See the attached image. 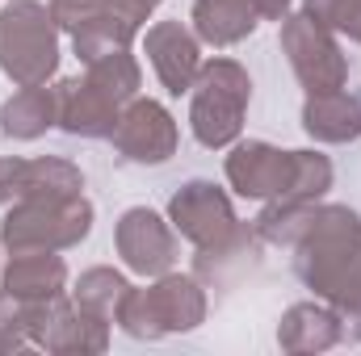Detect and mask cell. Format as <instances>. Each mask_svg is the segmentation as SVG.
<instances>
[{
  "instance_id": "cell-1",
  "label": "cell",
  "mask_w": 361,
  "mask_h": 356,
  "mask_svg": "<svg viewBox=\"0 0 361 356\" xmlns=\"http://www.w3.org/2000/svg\"><path fill=\"white\" fill-rule=\"evenodd\" d=\"M298 281L341 314L349 344H361V214L315 201L290 243Z\"/></svg>"
},
{
  "instance_id": "cell-2",
  "label": "cell",
  "mask_w": 361,
  "mask_h": 356,
  "mask_svg": "<svg viewBox=\"0 0 361 356\" xmlns=\"http://www.w3.org/2000/svg\"><path fill=\"white\" fill-rule=\"evenodd\" d=\"M206 285L193 272H160L152 276L147 289H130L118 314V327L130 340H164V336H185L206 323Z\"/></svg>"
},
{
  "instance_id": "cell-3",
  "label": "cell",
  "mask_w": 361,
  "mask_h": 356,
  "mask_svg": "<svg viewBox=\"0 0 361 356\" xmlns=\"http://www.w3.org/2000/svg\"><path fill=\"white\" fill-rule=\"evenodd\" d=\"M252 101V76L235 59H202V72L189 89V130L206 151H227Z\"/></svg>"
},
{
  "instance_id": "cell-4",
  "label": "cell",
  "mask_w": 361,
  "mask_h": 356,
  "mask_svg": "<svg viewBox=\"0 0 361 356\" xmlns=\"http://www.w3.org/2000/svg\"><path fill=\"white\" fill-rule=\"evenodd\" d=\"M0 72L21 84H51L59 72V25L42 0H8L0 8Z\"/></svg>"
},
{
  "instance_id": "cell-5",
  "label": "cell",
  "mask_w": 361,
  "mask_h": 356,
  "mask_svg": "<svg viewBox=\"0 0 361 356\" xmlns=\"http://www.w3.org/2000/svg\"><path fill=\"white\" fill-rule=\"evenodd\" d=\"M92 231V201L85 193L76 197H42V201H17L8 205L0 222L4 252H68L85 243Z\"/></svg>"
},
{
  "instance_id": "cell-6",
  "label": "cell",
  "mask_w": 361,
  "mask_h": 356,
  "mask_svg": "<svg viewBox=\"0 0 361 356\" xmlns=\"http://www.w3.org/2000/svg\"><path fill=\"white\" fill-rule=\"evenodd\" d=\"M169 222L197 252H223L227 243H235L244 235V222L235 218V205H231L227 189H219L214 180L202 177L185 180L169 197Z\"/></svg>"
},
{
  "instance_id": "cell-7",
  "label": "cell",
  "mask_w": 361,
  "mask_h": 356,
  "mask_svg": "<svg viewBox=\"0 0 361 356\" xmlns=\"http://www.w3.org/2000/svg\"><path fill=\"white\" fill-rule=\"evenodd\" d=\"M281 55H286L294 80L307 92L345 89V80H349V59H345L336 34L307 13L281 17Z\"/></svg>"
},
{
  "instance_id": "cell-8",
  "label": "cell",
  "mask_w": 361,
  "mask_h": 356,
  "mask_svg": "<svg viewBox=\"0 0 361 356\" xmlns=\"http://www.w3.org/2000/svg\"><path fill=\"white\" fill-rule=\"evenodd\" d=\"M30 344L55 356H97L109 348V323L80 310L72 293H59L51 302H34Z\"/></svg>"
},
{
  "instance_id": "cell-9",
  "label": "cell",
  "mask_w": 361,
  "mask_h": 356,
  "mask_svg": "<svg viewBox=\"0 0 361 356\" xmlns=\"http://www.w3.org/2000/svg\"><path fill=\"white\" fill-rule=\"evenodd\" d=\"M109 143H114V151H118L126 164L160 168V164H169V160L177 155L180 130H177V117H173L160 101L135 96L130 105H122Z\"/></svg>"
},
{
  "instance_id": "cell-10",
  "label": "cell",
  "mask_w": 361,
  "mask_h": 356,
  "mask_svg": "<svg viewBox=\"0 0 361 356\" xmlns=\"http://www.w3.org/2000/svg\"><path fill=\"white\" fill-rule=\"evenodd\" d=\"M114 248L122 256V265L139 276H160L177 265L180 256V243H177V231L169 218H160L156 210L147 205H130L122 210L118 227H114Z\"/></svg>"
},
{
  "instance_id": "cell-11",
  "label": "cell",
  "mask_w": 361,
  "mask_h": 356,
  "mask_svg": "<svg viewBox=\"0 0 361 356\" xmlns=\"http://www.w3.org/2000/svg\"><path fill=\"white\" fill-rule=\"evenodd\" d=\"M223 172H227V184L240 197L273 201V197L286 193V184L294 177V151H281L265 139H235Z\"/></svg>"
},
{
  "instance_id": "cell-12",
  "label": "cell",
  "mask_w": 361,
  "mask_h": 356,
  "mask_svg": "<svg viewBox=\"0 0 361 356\" xmlns=\"http://www.w3.org/2000/svg\"><path fill=\"white\" fill-rule=\"evenodd\" d=\"M76 193H85V172L63 155L0 160V205L42 201V197H76Z\"/></svg>"
},
{
  "instance_id": "cell-13",
  "label": "cell",
  "mask_w": 361,
  "mask_h": 356,
  "mask_svg": "<svg viewBox=\"0 0 361 356\" xmlns=\"http://www.w3.org/2000/svg\"><path fill=\"white\" fill-rule=\"evenodd\" d=\"M143 55H147L152 72L160 76L169 96H185L202 72V42L180 21H156L143 34Z\"/></svg>"
},
{
  "instance_id": "cell-14",
  "label": "cell",
  "mask_w": 361,
  "mask_h": 356,
  "mask_svg": "<svg viewBox=\"0 0 361 356\" xmlns=\"http://www.w3.org/2000/svg\"><path fill=\"white\" fill-rule=\"evenodd\" d=\"M118 105L92 84L89 76H72L55 84V126L72 139H109L118 126Z\"/></svg>"
},
{
  "instance_id": "cell-15",
  "label": "cell",
  "mask_w": 361,
  "mask_h": 356,
  "mask_svg": "<svg viewBox=\"0 0 361 356\" xmlns=\"http://www.w3.org/2000/svg\"><path fill=\"white\" fill-rule=\"evenodd\" d=\"M345 344L341 331V314L328 302H294L281 319H277V348L290 356H315Z\"/></svg>"
},
{
  "instance_id": "cell-16",
  "label": "cell",
  "mask_w": 361,
  "mask_h": 356,
  "mask_svg": "<svg viewBox=\"0 0 361 356\" xmlns=\"http://www.w3.org/2000/svg\"><path fill=\"white\" fill-rule=\"evenodd\" d=\"M0 289L17 302H51V298L68 293V265L59 252H47V248L8 252Z\"/></svg>"
},
{
  "instance_id": "cell-17",
  "label": "cell",
  "mask_w": 361,
  "mask_h": 356,
  "mask_svg": "<svg viewBox=\"0 0 361 356\" xmlns=\"http://www.w3.org/2000/svg\"><path fill=\"white\" fill-rule=\"evenodd\" d=\"M302 130L315 143H353L361 139V96L345 89L332 92H307L302 101Z\"/></svg>"
},
{
  "instance_id": "cell-18",
  "label": "cell",
  "mask_w": 361,
  "mask_h": 356,
  "mask_svg": "<svg viewBox=\"0 0 361 356\" xmlns=\"http://www.w3.org/2000/svg\"><path fill=\"white\" fill-rule=\"evenodd\" d=\"M189 21H193L197 42L223 51V46H235V42L252 38L261 13H257L252 0H193Z\"/></svg>"
},
{
  "instance_id": "cell-19",
  "label": "cell",
  "mask_w": 361,
  "mask_h": 356,
  "mask_svg": "<svg viewBox=\"0 0 361 356\" xmlns=\"http://www.w3.org/2000/svg\"><path fill=\"white\" fill-rule=\"evenodd\" d=\"M55 126V84H21L0 105V130L17 143H34Z\"/></svg>"
},
{
  "instance_id": "cell-20",
  "label": "cell",
  "mask_w": 361,
  "mask_h": 356,
  "mask_svg": "<svg viewBox=\"0 0 361 356\" xmlns=\"http://www.w3.org/2000/svg\"><path fill=\"white\" fill-rule=\"evenodd\" d=\"M139 30H143V25H135L122 8L105 4L92 21H85L80 30H72V51H76L80 63H97V59H105V55L130 51V42H135Z\"/></svg>"
},
{
  "instance_id": "cell-21",
  "label": "cell",
  "mask_w": 361,
  "mask_h": 356,
  "mask_svg": "<svg viewBox=\"0 0 361 356\" xmlns=\"http://www.w3.org/2000/svg\"><path fill=\"white\" fill-rule=\"evenodd\" d=\"M135 285L118 272V268H85L80 272V281L72 285V302L80 306V310H89L97 319H105V323H118V314H122V302H126V293H130Z\"/></svg>"
},
{
  "instance_id": "cell-22",
  "label": "cell",
  "mask_w": 361,
  "mask_h": 356,
  "mask_svg": "<svg viewBox=\"0 0 361 356\" xmlns=\"http://www.w3.org/2000/svg\"><path fill=\"white\" fill-rule=\"evenodd\" d=\"M332 180H336V172H332L328 155H319V151H294V177L286 184V193L265 201V205H315V201L328 197Z\"/></svg>"
},
{
  "instance_id": "cell-23",
  "label": "cell",
  "mask_w": 361,
  "mask_h": 356,
  "mask_svg": "<svg viewBox=\"0 0 361 356\" xmlns=\"http://www.w3.org/2000/svg\"><path fill=\"white\" fill-rule=\"evenodd\" d=\"M85 76H89L118 109L130 105V101L139 96V89H143V72H139V59H135L130 51H118V55H105V59H97V63H85Z\"/></svg>"
},
{
  "instance_id": "cell-24",
  "label": "cell",
  "mask_w": 361,
  "mask_h": 356,
  "mask_svg": "<svg viewBox=\"0 0 361 356\" xmlns=\"http://www.w3.org/2000/svg\"><path fill=\"white\" fill-rule=\"evenodd\" d=\"M302 13L328 25L332 34H345L349 42H361V0H302Z\"/></svg>"
},
{
  "instance_id": "cell-25",
  "label": "cell",
  "mask_w": 361,
  "mask_h": 356,
  "mask_svg": "<svg viewBox=\"0 0 361 356\" xmlns=\"http://www.w3.org/2000/svg\"><path fill=\"white\" fill-rule=\"evenodd\" d=\"M109 0H51V17H55V25L59 30H80L85 21H92L101 8H105Z\"/></svg>"
},
{
  "instance_id": "cell-26",
  "label": "cell",
  "mask_w": 361,
  "mask_h": 356,
  "mask_svg": "<svg viewBox=\"0 0 361 356\" xmlns=\"http://www.w3.org/2000/svg\"><path fill=\"white\" fill-rule=\"evenodd\" d=\"M109 4H114V8H122L135 25H143V21H147V17H152L164 0H109Z\"/></svg>"
},
{
  "instance_id": "cell-27",
  "label": "cell",
  "mask_w": 361,
  "mask_h": 356,
  "mask_svg": "<svg viewBox=\"0 0 361 356\" xmlns=\"http://www.w3.org/2000/svg\"><path fill=\"white\" fill-rule=\"evenodd\" d=\"M252 4H257V13H261V17H269V21H281V17L290 13V4H294V0H252Z\"/></svg>"
},
{
  "instance_id": "cell-28",
  "label": "cell",
  "mask_w": 361,
  "mask_h": 356,
  "mask_svg": "<svg viewBox=\"0 0 361 356\" xmlns=\"http://www.w3.org/2000/svg\"><path fill=\"white\" fill-rule=\"evenodd\" d=\"M0 248H4V243H0ZM0 281H4V265H0ZM0 293H4V289H0Z\"/></svg>"
}]
</instances>
